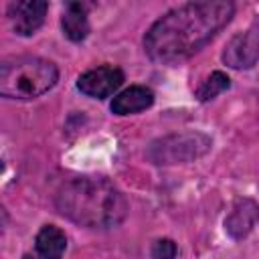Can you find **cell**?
<instances>
[{
    "mask_svg": "<svg viewBox=\"0 0 259 259\" xmlns=\"http://www.w3.org/2000/svg\"><path fill=\"white\" fill-rule=\"evenodd\" d=\"M229 0L188 2L160 16L144 36L146 55L160 65H178L204 49L233 18Z\"/></svg>",
    "mask_w": 259,
    "mask_h": 259,
    "instance_id": "1",
    "label": "cell"
},
{
    "mask_svg": "<svg viewBox=\"0 0 259 259\" xmlns=\"http://www.w3.org/2000/svg\"><path fill=\"white\" fill-rule=\"evenodd\" d=\"M57 210L85 229H111L123 223L130 204L123 192L103 176H77L55 194Z\"/></svg>",
    "mask_w": 259,
    "mask_h": 259,
    "instance_id": "2",
    "label": "cell"
},
{
    "mask_svg": "<svg viewBox=\"0 0 259 259\" xmlns=\"http://www.w3.org/2000/svg\"><path fill=\"white\" fill-rule=\"evenodd\" d=\"M59 81L53 61L40 57H12L0 65V95L8 99H34L51 91Z\"/></svg>",
    "mask_w": 259,
    "mask_h": 259,
    "instance_id": "3",
    "label": "cell"
},
{
    "mask_svg": "<svg viewBox=\"0 0 259 259\" xmlns=\"http://www.w3.org/2000/svg\"><path fill=\"white\" fill-rule=\"evenodd\" d=\"M208 148H210V140L202 134H178L154 142L148 150V156L156 164H176L198 158Z\"/></svg>",
    "mask_w": 259,
    "mask_h": 259,
    "instance_id": "4",
    "label": "cell"
},
{
    "mask_svg": "<svg viewBox=\"0 0 259 259\" xmlns=\"http://www.w3.org/2000/svg\"><path fill=\"white\" fill-rule=\"evenodd\" d=\"M123 83V71L113 65H101L95 69L85 71L77 79V89L85 93L87 97L105 99L111 93H115Z\"/></svg>",
    "mask_w": 259,
    "mask_h": 259,
    "instance_id": "5",
    "label": "cell"
},
{
    "mask_svg": "<svg viewBox=\"0 0 259 259\" xmlns=\"http://www.w3.org/2000/svg\"><path fill=\"white\" fill-rule=\"evenodd\" d=\"M257 59H259V28L257 26L235 34L223 51V61L233 69H251L257 63Z\"/></svg>",
    "mask_w": 259,
    "mask_h": 259,
    "instance_id": "6",
    "label": "cell"
},
{
    "mask_svg": "<svg viewBox=\"0 0 259 259\" xmlns=\"http://www.w3.org/2000/svg\"><path fill=\"white\" fill-rule=\"evenodd\" d=\"M49 10V4L42 0H20L12 2L8 6V20L12 24V30L20 36L34 34L40 24L45 22V14Z\"/></svg>",
    "mask_w": 259,
    "mask_h": 259,
    "instance_id": "7",
    "label": "cell"
},
{
    "mask_svg": "<svg viewBox=\"0 0 259 259\" xmlns=\"http://www.w3.org/2000/svg\"><path fill=\"white\" fill-rule=\"evenodd\" d=\"M152 103H154V91L150 87L132 85L113 97L111 111L117 115H130V113H138L152 107Z\"/></svg>",
    "mask_w": 259,
    "mask_h": 259,
    "instance_id": "8",
    "label": "cell"
},
{
    "mask_svg": "<svg viewBox=\"0 0 259 259\" xmlns=\"http://www.w3.org/2000/svg\"><path fill=\"white\" fill-rule=\"evenodd\" d=\"M259 219V206L251 200V198H241L235 202L231 214L225 221V229L233 239H243L253 225Z\"/></svg>",
    "mask_w": 259,
    "mask_h": 259,
    "instance_id": "9",
    "label": "cell"
},
{
    "mask_svg": "<svg viewBox=\"0 0 259 259\" xmlns=\"http://www.w3.org/2000/svg\"><path fill=\"white\" fill-rule=\"evenodd\" d=\"M67 249V235L55 225H45L34 237V259H61Z\"/></svg>",
    "mask_w": 259,
    "mask_h": 259,
    "instance_id": "10",
    "label": "cell"
},
{
    "mask_svg": "<svg viewBox=\"0 0 259 259\" xmlns=\"http://www.w3.org/2000/svg\"><path fill=\"white\" fill-rule=\"evenodd\" d=\"M61 26H63V34L73 40V42H81L87 38L89 34V20H87V8L81 2H69L65 6L63 18H61Z\"/></svg>",
    "mask_w": 259,
    "mask_h": 259,
    "instance_id": "11",
    "label": "cell"
},
{
    "mask_svg": "<svg viewBox=\"0 0 259 259\" xmlns=\"http://www.w3.org/2000/svg\"><path fill=\"white\" fill-rule=\"evenodd\" d=\"M229 85H231V79L223 71H214V73H210V77L206 81H202V85L196 91V97L200 101L214 99L219 93H223L225 89H229Z\"/></svg>",
    "mask_w": 259,
    "mask_h": 259,
    "instance_id": "12",
    "label": "cell"
},
{
    "mask_svg": "<svg viewBox=\"0 0 259 259\" xmlns=\"http://www.w3.org/2000/svg\"><path fill=\"white\" fill-rule=\"evenodd\" d=\"M150 253L154 259H176L178 247L172 239H158V241H154Z\"/></svg>",
    "mask_w": 259,
    "mask_h": 259,
    "instance_id": "13",
    "label": "cell"
}]
</instances>
